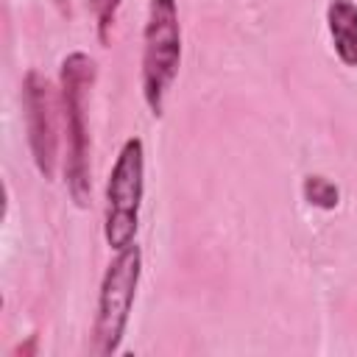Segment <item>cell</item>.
I'll use <instances>...</instances> for the list:
<instances>
[{"instance_id":"cell-1","label":"cell","mask_w":357,"mask_h":357,"mask_svg":"<svg viewBox=\"0 0 357 357\" xmlns=\"http://www.w3.org/2000/svg\"><path fill=\"white\" fill-rule=\"evenodd\" d=\"M95 81V61L86 53H70L61 61V112L67 128V190L78 206L89 201V134H86V86Z\"/></svg>"},{"instance_id":"cell-2","label":"cell","mask_w":357,"mask_h":357,"mask_svg":"<svg viewBox=\"0 0 357 357\" xmlns=\"http://www.w3.org/2000/svg\"><path fill=\"white\" fill-rule=\"evenodd\" d=\"M181 61V28L176 0H151L142 33V95L153 117L162 114L165 98Z\"/></svg>"},{"instance_id":"cell-3","label":"cell","mask_w":357,"mask_h":357,"mask_svg":"<svg viewBox=\"0 0 357 357\" xmlns=\"http://www.w3.org/2000/svg\"><path fill=\"white\" fill-rule=\"evenodd\" d=\"M145 148L139 137H128L117 153L106 184V243L120 251L134 243L142 204Z\"/></svg>"},{"instance_id":"cell-4","label":"cell","mask_w":357,"mask_h":357,"mask_svg":"<svg viewBox=\"0 0 357 357\" xmlns=\"http://www.w3.org/2000/svg\"><path fill=\"white\" fill-rule=\"evenodd\" d=\"M139 268H142V251L139 245H126L117 251L112 265L103 273L100 293H98V315H95V351L98 354H114L126 324L128 312L134 304L137 282H139Z\"/></svg>"},{"instance_id":"cell-5","label":"cell","mask_w":357,"mask_h":357,"mask_svg":"<svg viewBox=\"0 0 357 357\" xmlns=\"http://www.w3.org/2000/svg\"><path fill=\"white\" fill-rule=\"evenodd\" d=\"M25 112H28V142L33 162L45 178H53L56 167V117H53V92L45 75L31 70L25 75Z\"/></svg>"},{"instance_id":"cell-6","label":"cell","mask_w":357,"mask_h":357,"mask_svg":"<svg viewBox=\"0 0 357 357\" xmlns=\"http://www.w3.org/2000/svg\"><path fill=\"white\" fill-rule=\"evenodd\" d=\"M326 22L337 59L346 67H357V6L351 0H329Z\"/></svg>"},{"instance_id":"cell-7","label":"cell","mask_w":357,"mask_h":357,"mask_svg":"<svg viewBox=\"0 0 357 357\" xmlns=\"http://www.w3.org/2000/svg\"><path fill=\"white\" fill-rule=\"evenodd\" d=\"M301 192L312 206H321V209H335L337 198H340L337 187L324 176H307L301 184Z\"/></svg>"},{"instance_id":"cell-8","label":"cell","mask_w":357,"mask_h":357,"mask_svg":"<svg viewBox=\"0 0 357 357\" xmlns=\"http://www.w3.org/2000/svg\"><path fill=\"white\" fill-rule=\"evenodd\" d=\"M123 0H92V11H95V20H98V39L100 45L109 42V28L114 22V14L120 8Z\"/></svg>"}]
</instances>
